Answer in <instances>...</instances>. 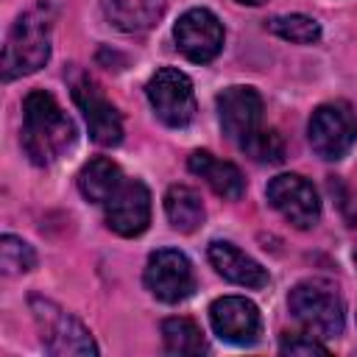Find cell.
Instances as JSON below:
<instances>
[{
	"mask_svg": "<svg viewBox=\"0 0 357 357\" xmlns=\"http://www.w3.org/2000/svg\"><path fill=\"white\" fill-rule=\"evenodd\" d=\"M354 262H357V251H354Z\"/></svg>",
	"mask_w": 357,
	"mask_h": 357,
	"instance_id": "cell-25",
	"label": "cell"
},
{
	"mask_svg": "<svg viewBox=\"0 0 357 357\" xmlns=\"http://www.w3.org/2000/svg\"><path fill=\"white\" fill-rule=\"evenodd\" d=\"M162 340L165 349L170 354H204L206 351V340L201 326L192 318H165L162 321Z\"/></svg>",
	"mask_w": 357,
	"mask_h": 357,
	"instance_id": "cell-19",
	"label": "cell"
},
{
	"mask_svg": "<svg viewBox=\"0 0 357 357\" xmlns=\"http://www.w3.org/2000/svg\"><path fill=\"white\" fill-rule=\"evenodd\" d=\"M307 134H310L312 151L321 159L337 162L357 142V114L351 112L349 103H340V100L337 103H324L312 112Z\"/></svg>",
	"mask_w": 357,
	"mask_h": 357,
	"instance_id": "cell-6",
	"label": "cell"
},
{
	"mask_svg": "<svg viewBox=\"0 0 357 357\" xmlns=\"http://www.w3.org/2000/svg\"><path fill=\"white\" fill-rule=\"evenodd\" d=\"M123 170L112 162V159H106V156H98V159H89L84 167H81V173H78V190H81V195L86 198V201H92V204H106L114 192H117V187L123 184Z\"/></svg>",
	"mask_w": 357,
	"mask_h": 357,
	"instance_id": "cell-17",
	"label": "cell"
},
{
	"mask_svg": "<svg viewBox=\"0 0 357 357\" xmlns=\"http://www.w3.org/2000/svg\"><path fill=\"white\" fill-rule=\"evenodd\" d=\"M187 167H190L198 178H204V181L212 187V192H218V195L226 198V201H237V198L245 192V178H243L240 167L231 165V162H226V159H218V156L209 153V151H195V153H190Z\"/></svg>",
	"mask_w": 357,
	"mask_h": 357,
	"instance_id": "cell-15",
	"label": "cell"
},
{
	"mask_svg": "<svg viewBox=\"0 0 357 357\" xmlns=\"http://www.w3.org/2000/svg\"><path fill=\"white\" fill-rule=\"evenodd\" d=\"M20 142H22L25 156L33 165L47 167V165L59 162L73 148L75 123L70 120V114L59 106V100L50 92L33 89L22 100V134H20Z\"/></svg>",
	"mask_w": 357,
	"mask_h": 357,
	"instance_id": "cell-1",
	"label": "cell"
},
{
	"mask_svg": "<svg viewBox=\"0 0 357 357\" xmlns=\"http://www.w3.org/2000/svg\"><path fill=\"white\" fill-rule=\"evenodd\" d=\"M290 315L315 337H337L346 324V310L337 287L329 279H304L287 296Z\"/></svg>",
	"mask_w": 357,
	"mask_h": 357,
	"instance_id": "cell-2",
	"label": "cell"
},
{
	"mask_svg": "<svg viewBox=\"0 0 357 357\" xmlns=\"http://www.w3.org/2000/svg\"><path fill=\"white\" fill-rule=\"evenodd\" d=\"M167 8V0H106V14L114 28L126 33H142L153 28Z\"/></svg>",
	"mask_w": 357,
	"mask_h": 357,
	"instance_id": "cell-16",
	"label": "cell"
},
{
	"mask_svg": "<svg viewBox=\"0 0 357 357\" xmlns=\"http://www.w3.org/2000/svg\"><path fill=\"white\" fill-rule=\"evenodd\" d=\"M268 204L296 229H312L321 220V198L312 181L298 173H279L265 187Z\"/></svg>",
	"mask_w": 357,
	"mask_h": 357,
	"instance_id": "cell-7",
	"label": "cell"
},
{
	"mask_svg": "<svg viewBox=\"0 0 357 357\" xmlns=\"http://www.w3.org/2000/svg\"><path fill=\"white\" fill-rule=\"evenodd\" d=\"M209 324L215 335L234 346H251L262 335L259 307L245 296H223L209 307Z\"/></svg>",
	"mask_w": 357,
	"mask_h": 357,
	"instance_id": "cell-11",
	"label": "cell"
},
{
	"mask_svg": "<svg viewBox=\"0 0 357 357\" xmlns=\"http://www.w3.org/2000/svg\"><path fill=\"white\" fill-rule=\"evenodd\" d=\"M268 31L287 39V42H296V45H315L321 39V22L307 17V14L273 17V20H268Z\"/></svg>",
	"mask_w": 357,
	"mask_h": 357,
	"instance_id": "cell-20",
	"label": "cell"
},
{
	"mask_svg": "<svg viewBox=\"0 0 357 357\" xmlns=\"http://www.w3.org/2000/svg\"><path fill=\"white\" fill-rule=\"evenodd\" d=\"M73 86V100L75 106L84 112V120H86V128H89V137L92 142L103 145V148H112L123 139V117L117 112V106L103 95V89L89 78V75H75L70 81Z\"/></svg>",
	"mask_w": 357,
	"mask_h": 357,
	"instance_id": "cell-8",
	"label": "cell"
},
{
	"mask_svg": "<svg viewBox=\"0 0 357 357\" xmlns=\"http://www.w3.org/2000/svg\"><path fill=\"white\" fill-rule=\"evenodd\" d=\"M240 151H245L254 162L262 165H279L284 159V139L273 131V128H259L251 139H245L240 145Z\"/></svg>",
	"mask_w": 357,
	"mask_h": 357,
	"instance_id": "cell-22",
	"label": "cell"
},
{
	"mask_svg": "<svg viewBox=\"0 0 357 357\" xmlns=\"http://www.w3.org/2000/svg\"><path fill=\"white\" fill-rule=\"evenodd\" d=\"M237 3H243V6H259L262 0H237Z\"/></svg>",
	"mask_w": 357,
	"mask_h": 357,
	"instance_id": "cell-24",
	"label": "cell"
},
{
	"mask_svg": "<svg viewBox=\"0 0 357 357\" xmlns=\"http://www.w3.org/2000/svg\"><path fill=\"white\" fill-rule=\"evenodd\" d=\"M50 59V22L39 11H25L8 31L3 45V81H14L42 70Z\"/></svg>",
	"mask_w": 357,
	"mask_h": 357,
	"instance_id": "cell-3",
	"label": "cell"
},
{
	"mask_svg": "<svg viewBox=\"0 0 357 357\" xmlns=\"http://www.w3.org/2000/svg\"><path fill=\"white\" fill-rule=\"evenodd\" d=\"M165 215L176 231L192 234L204 223L206 212H204V201H201L198 190H192L187 184H173L165 195Z\"/></svg>",
	"mask_w": 357,
	"mask_h": 357,
	"instance_id": "cell-18",
	"label": "cell"
},
{
	"mask_svg": "<svg viewBox=\"0 0 357 357\" xmlns=\"http://www.w3.org/2000/svg\"><path fill=\"white\" fill-rule=\"evenodd\" d=\"M176 47L195 64L212 61L223 50V22L209 8H190L173 25Z\"/></svg>",
	"mask_w": 357,
	"mask_h": 357,
	"instance_id": "cell-10",
	"label": "cell"
},
{
	"mask_svg": "<svg viewBox=\"0 0 357 357\" xmlns=\"http://www.w3.org/2000/svg\"><path fill=\"white\" fill-rule=\"evenodd\" d=\"M103 206L106 226L120 237H137L151 223V192L139 178H123L117 192Z\"/></svg>",
	"mask_w": 357,
	"mask_h": 357,
	"instance_id": "cell-13",
	"label": "cell"
},
{
	"mask_svg": "<svg viewBox=\"0 0 357 357\" xmlns=\"http://www.w3.org/2000/svg\"><path fill=\"white\" fill-rule=\"evenodd\" d=\"M279 351L282 354H329V349L310 332L304 335H290L279 343Z\"/></svg>",
	"mask_w": 357,
	"mask_h": 357,
	"instance_id": "cell-23",
	"label": "cell"
},
{
	"mask_svg": "<svg viewBox=\"0 0 357 357\" xmlns=\"http://www.w3.org/2000/svg\"><path fill=\"white\" fill-rule=\"evenodd\" d=\"M218 120L223 134L243 145L262 128V98L254 86H229L218 95Z\"/></svg>",
	"mask_w": 357,
	"mask_h": 357,
	"instance_id": "cell-12",
	"label": "cell"
},
{
	"mask_svg": "<svg viewBox=\"0 0 357 357\" xmlns=\"http://www.w3.org/2000/svg\"><path fill=\"white\" fill-rule=\"evenodd\" d=\"M31 310L42 329V343L47 354H98L89 329L78 318L39 296L31 298Z\"/></svg>",
	"mask_w": 357,
	"mask_h": 357,
	"instance_id": "cell-5",
	"label": "cell"
},
{
	"mask_svg": "<svg viewBox=\"0 0 357 357\" xmlns=\"http://www.w3.org/2000/svg\"><path fill=\"white\" fill-rule=\"evenodd\" d=\"M148 103L153 109V114L170 126V128H184L192 123L195 117V92H192V81L187 73L176 70V67H162L151 75L148 86Z\"/></svg>",
	"mask_w": 357,
	"mask_h": 357,
	"instance_id": "cell-4",
	"label": "cell"
},
{
	"mask_svg": "<svg viewBox=\"0 0 357 357\" xmlns=\"http://www.w3.org/2000/svg\"><path fill=\"white\" fill-rule=\"evenodd\" d=\"M36 265V251L22 237L3 234L0 237V268L3 273H28Z\"/></svg>",
	"mask_w": 357,
	"mask_h": 357,
	"instance_id": "cell-21",
	"label": "cell"
},
{
	"mask_svg": "<svg viewBox=\"0 0 357 357\" xmlns=\"http://www.w3.org/2000/svg\"><path fill=\"white\" fill-rule=\"evenodd\" d=\"M209 262L223 279H229L240 287L259 290L268 284V271L257 259H251L245 251H240L234 243H226V240L209 243Z\"/></svg>",
	"mask_w": 357,
	"mask_h": 357,
	"instance_id": "cell-14",
	"label": "cell"
},
{
	"mask_svg": "<svg viewBox=\"0 0 357 357\" xmlns=\"http://www.w3.org/2000/svg\"><path fill=\"white\" fill-rule=\"evenodd\" d=\"M142 282L148 293L165 304H178L195 290V273L190 259L176 248H159L148 257Z\"/></svg>",
	"mask_w": 357,
	"mask_h": 357,
	"instance_id": "cell-9",
	"label": "cell"
}]
</instances>
